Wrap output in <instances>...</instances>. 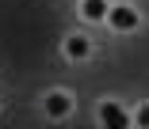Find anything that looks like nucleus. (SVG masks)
Instances as JSON below:
<instances>
[{
    "instance_id": "1",
    "label": "nucleus",
    "mask_w": 149,
    "mask_h": 129,
    "mask_svg": "<svg viewBox=\"0 0 149 129\" xmlns=\"http://www.w3.org/2000/svg\"><path fill=\"white\" fill-rule=\"evenodd\" d=\"M96 114H100V125H103V129H130V125H134V114H130L123 103H115V99H103Z\"/></svg>"
},
{
    "instance_id": "2",
    "label": "nucleus",
    "mask_w": 149,
    "mask_h": 129,
    "mask_svg": "<svg viewBox=\"0 0 149 129\" xmlns=\"http://www.w3.org/2000/svg\"><path fill=\"white\" fill-rule=\"evenodd\" d=\"M73 95L65 91V87H54V91H46V99H42V110H46V118L50 121H61V118H69L73 114Z\"/></svg>"
},
{
    "instance_id": "3",
    "label": "nucleus",
    "mask_w": 149,
    "mask_h": 129,
    "mask_svg": "<svg viewBox=\"0 0 149 129\" xmlns=\"http://www.w3.org/2000/svg\"><path fill=\"white\" fill-rule=\"evenodd\" d=\"M107 27H111V30H123V34H130V30L141 27V12L130 8V4H111V12H107Z\"/></svg>"
},
{
    "instance_id": "4",
    "label": "nucleus",
    "mask_w": 149,
    "mask_h": 129,
    "mask_svg": "<svg viewBox=\"0 0 149 129\" xmlns=\"http://www.w3.org/2000/svg\"><path fill=\"white\" fill-rule=\"evenodd\" d=\"M61 53H65V61H88L92 57V38L84 30H77V34H69L61 42Z\"/></svg>"
},
{
    "instance_id": "5",
    "label": "nucleus",
    "mask_w": 149,
    "mask_h": 129,
    "mask_svg": "<svg viewBox=\"0 0 149 129\" xmlns=\"http://www.w3.org/2000/svg\"><path fill=\"white\" fill-rule=\"evenodd\" d=\"M107 12H111L107 0H80V19L84 23H107Z\"/></svg>"
},
{
    "instance_id": "6",
    "label": "nucleus",
    "mask_w": 149,
    "mask_h": 129,
    "mask_svg": "<svg viewBox=\"0 0 149 129\" xmlns=\"http://www.w3.org/2000/svg\"><path fill=\"white\" fill-rule=\"evenodd\" d=\"M134 125H138V129H149V103H138V110H134Z\"/></svg>"
}]
</instances>
